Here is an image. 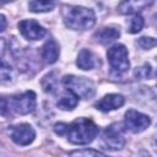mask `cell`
<instances>
[{
  "label": "cell",
  "instance_id": "cell-18",
  "mask_svg": "<svg viewBox=\"0 0 157 157\" xmlns=\"http://www.w3.org/2000/svg\"><path fill=\"white\" fill-rule=\"evenodd\" d=\"M15 81V71L7 64L1 61L0 63V82L1 83H12Z\"/></svg>",
  "mask_w": 157,
  "mask_h": 157
},
{
  "label": "cell",
  "instance_id": "cell-14",
  "mask_svg": "<svg viewBox=\"0 0 157 157\" xmlns=\"http://www.w3.org/2000/svg\"><path fill=\"white\" fill-rule=\"evenodd\" d=\"M120 36V31L119 28L117 27H104V28H101L97 33H96V38L97 40L103 44V45H107V44H110L113 43L114 40H117Z\"/></svg>",
  "mask_w": 157,
  "mask_h": 157
},
{
  "label": "cell",
  "instance_id": "cell-21",
  "mask_svg": "<svg viewBox=\"0 0 157 157\" xmlns=\"http://www.w3.org/2000/svg\"><path fill=\"white\" fill-rule=\"evenodd\" d=\"M136 44L140 48H142L145 50H148V49H151L156 45V39L153 37H141V38L137 39Z\"/></svg>",
  "mask_w": 157,
  "mask_h": 157
},
{
  "label": "cell",
  "instance_id": "cell-9",
  "mask_svg": "<svg viewBox=\"0 0 157 157\" xmlns=\"http://www.w3.org/2000/svg\"><path fill=\"white\" fill-rule=\"evenodd\" d=\"M18 31L28 40H38V39H42L47 34L45 28L42 25H39L36 20L20 21L18 22Z\"/></svg>",
  "mask_w": 157,
  "mask_h": 157
},
{
  "label": "cell",
  "instance_id": "cell-1",
  "mask_svg": "<svg viewBox=\"0 0 157 157\" xmlns=\"http://www.w3.org/2000/svg\"><path fill=\"white\" fill-rule=\"evenodd\" d=\"M54 131L58 135H65L71 144L87 145L94 140L98 134V126L87 118H78L70 124L56 123Z\"/></svg>",
  "mask_w": 157,
  "mask_h": 157
},
{
  "label": "cell",
  "instance_id": "cell-20",
  "mask_svg": "<svg viewBox=\"0 0 157 157\" xmlns=\"http://www.w3.org/2000/svg\"><path fill=\"white\" fill-rule=\"evenodd\" d=\"M144 27V18L140 15H135L129 23V32L130 33H137Z\"/></svg>",
  "mask_w": 157,
  "mask_h": 157
},
{
  "label": "cell",
  "instance_id": "cell-10",
  "mask_svg": "<svg viewBox=\"0 0 157 157\" xmlns=\"http://www.w3.org/2000/svg\"><path fill=\"white\" fill-rule=\"evenodd\" d=\"M125 103V97L119 93H109L102 97L94 107L101 112H112L115 109H119Z\"/></svg>",
  "mask_w": 157,
  "mask_h": 157
},
{
  "label": "cell",
  "instance_id": "cell-7",
  "mask_svg": "<svg viewBox=\"0 0 157 157\" xmlns=\"http://www.w3.org/2000/svg\"><path fill=\"white\" fill-rule=\"evenodd\" d=\"M150 125H151L150 117L141 112H137L135 109H129L124 114V126L134 134L145 131Z\"/></svg>",
  "mask_w": 157,
  "mask_h": 157
},
{
  "label": "cell",
  "instance_id": "cell-27",
  "mask_svg": "<svg viewBox=\"0 0 157 157\" xmlns=\"http://www.w3.org/2000/svg\"><path fill=\"white\" fill-rule=\"evenodd\" d=\"M0 153H1V145H0Z\"/></svg>",
  "mask_w": 157,
  "mask_h": 157
},
{
  "label": "cell",
  "instance_id": "cell-15",
  "mask_svg": "<svg viewBox=\"0 0 157 157\" xmlns=\"http://www.w3.org/2000/svg\"><path fill=\"white\" fill-rule=\"evenodd\" d=\"M77 103H78V97L74 94L71 91L66 90V92H64L61 97L58 99L56 105L61 110H72L77 105Z\"/></svg>",
  "mask_w": 157,
  "mask_h": 157
},
{
  "label": "cell",
  "instance_id": "cell-22",
  "mask_svg": "<svg viewBox=\"0 0 157 157\" xmlns=\"http://www.w3.org/2000/svg\"><path fill=\"white\" fill-rule=\"evenodd\" d=\"M11 112L10 109V103H9V98H6L5 96H0V115H9V113Z\"/></svg>",
  "mask_w": 157,
  "mask_h": 157
},
{
  "label": "cell",
  "instance_id": "cell-23",
  "mask_svg": "<svg viewBox=\"0 0 157 157\" xmlns=\"http://www.w3.org/2000/svg\"><path fill=\"white\" fill-rule=\"evenodd\" d=\"M70 155H74V156H103L104 153L103 152H99V151H96V150H77V151H72L70 152Z\"/></svg>",
  "mask_w": 157,
  "mask_h": 157
},
{
  "label": "cell",
  "instance_id": "cell-25",
  "mask_svg": "<svg viewBox=\"0 0 157 157\" xmlns=\"http://www.w3.org/2000/svg\"><path fill=\"white\" fill-rule=\"evenodd\" d=\"M5 48H6V42L4 38H0V56H2L4 52H5Z\"/></svg>",
  "mask_w": 157,
  "mask_h": 157
},
{
  "label": "cell",
  "instance_id": "cell-11",
  "mask_svg": "<svg viewBox=\"0 0 157 157\" xmlns=\"http://www.w3.org/2000/svg\"><path fill=\"white\" fill-rule=\"evenodd\" d=\"M153 2L155 0H123L118 5V11L121 15H132L151 6Z\"/></svg>",
  "mask_w": 157,
  "mask_h": 157
},
{
  "label": "cell",
  "instance_id": "cell-24",
  "mask_svg": "<svg viewBox=\"0 0 157 157\" xmlns=\"http://www.w3.org/2000/svg\"><path fill=\"white\" fill-rule=\"evenodd\" d=\"M6 27H7L6 17H5L4 15H1V13H0V32L5 31V29H6Z\"/></svg>",
  "mask_w": 157,
  "mask_h": 157
},
{
  "label": "cell",
  "instance_id": "cell-19",
  "mask_svg": "<svg viewBox=\"0 0 157 157\" xmlns=\"http://www.w3.org/2000/svg\"><path fill=\"white\" fill-rule=\"evenodd\" d=\"M134 75L136 78H150L152 76V66L146 63L142 66L136 67L134 71Z\"/></svg>",
  "mask_w": 157,
  "mask_h": 157
},
{
  "label": "cell",
  "instance_id": "cell-4",
  "mask_svg": "<svg viewBox=\"0 0 157 157\" xmlns=\"http://www.w3.org/2000/svg\"><path fill=\"white\" fill-rule=\"evenodd\" d=\"M107 58L112 70L117 74H124L129 70V54L128 49L123 44H114L107 52Z\"/></svg>",
  "mask_w": 157,
  "mask_h": 157
},
{
  "label": "cell",
  "instance_id": "cell-8",
  "mask_svg": "<svg viewBox=\"0 0 157 157\" xmlns=\"http://www.w3.org/2000/svg\"><path fill=\"white\" fill-rule=\"evenodd\" d=\"M9 132H10L11 140L16 145H20V146H27V145L32 144L36 139L34 129L27 123H22V124L10 126Z\"/></svg>",
  "mask_w": 157,
  "mask_h": 157
},
{
  "label": "cell",
  "instance_id": "cell-26",
  "mask_svg": "<svg viewBox=\"0 0 157 157\" xmlns=\"http://www.w3.org/2000/svg\"><path fill=\"white\" fill-rule=\"evenodd\" d=\"M12 1H15V0H0L1 4H7V2H12Z\"/></svg>",
  "mask_w": 157,
  "mask_h": 157
},
{
  "label": "cell",
  "instance_id": "cell-17",
  "mask_svg": "<svg viewBox=\"0 0 157 157\" xmlns=\"http://www.w3.org/2000/svg\"><path fill=\"white\" fill-rule=\"evenodd\" d=\"M40 83H42L43 91L47 93L53 94L58 91V78L55 76V72H49L45 76H43Z\"/></svg>",
  "mask_w": 157,
  "mask_h": 157
},
{
  "label": "cell",
  "instance_id": "cell-12",
  "mask_svg": "<svg viewBox=\"0 0 157 157\" xmlns=\"http://www.w3.org/2000/svg\"><path fill=\"white\" fill-rule=\"evenodd\" d=\"M59 54H60V48H59V44L54 39L47 40L44 45L42 47L40 56L45 64H54L58 60Z\"/></svg>",
  "mask_w": 157,
  "mask_h": 157
},
{
  "label": "cell",
  "instance_id": "cell-5",
  "mask_svg": "<svg viewBox=\"0 0 157 157\" xmlns=\"http://www.w3.org/2000/svg\"><path fill=\"white\" fill-rule=\"evenodd\" d=\"M102 141L105 148L108 150H112V151L121 150L126 142L123 125L119 123H113L108 128H105V130L103 131Z\"/></svg>",
  "mask_w": 157,
  "mask_h": 157
},
{
  "label": "cell",
  "instance_id": "cell-16",
  "mask_svg": "<svg viewBox=\"0 0 157 157\" xmlns=\"http://www.w3.org/2000/svg\"><path fill=\"white\" fill-rule=\"evenodd\" d=\"M28 7L32 12H48L55 7V0H31Z\"/></svg>",
  "mask_w": 157,
  "mask_h": 157
},
{
  "label": "cell",
  "instance_id": "cell-13",
  "mask_svg": "<svg viewBox=\"0 0 157 157\" xmlns=\"http://www.w3.org/2000/svg\"><path fill=\"white\" fill-rule=\"evenodd\" d=\"M76 65L82 70H92L99 65V61L90 49H82L77 55Z\"/></svg>",
  "mask_w": 157,
  "mask_h": 157
},
{
  "label": "cell",
  "instance_id": "cell-3",
  "mask_svg": "<svg viewBox=\"0 0 157 157\" xmlns=\"http://www.w3.org/2000/svg\"><path fill=\"white\" fill-rule=\"evenodd\" d=\"M63 83L66 90L71 91L80 98H91L94 96L96 86L92 80L76 75H65L63 77Z\"/></svg>",
  "mask_w": 157,
  "mask_h": 157
},
{
  "label": "cell",
  "instance_id": "cell-6",
  "mask_svg": "<svg viewBox=\"0 0 157 157\" xmlns=\"http://www.w3.org/2000/svg\"><path fill=\"white\" fill-rule=\"evenodd\" d=\"M9 103L10 109L17 114H29L36 108V93L33 91H26L21 94H15L9 98Z\"/></svg>",
  "mask_w": 157,
  "mask_h": 157
},
{
  "label": "cell",
  "instance_id": "cell-2",
  "mask_svg": "<svg viewBox=\"0 0 157 157\" xmlns=\"http://www.w3.org/2000/svg\"><path fill=\"white\" fill-rule=\"evenodd\" d=\"M61 17L65 26L74 31H86L92 28L96 23L94 11L92 9L77 5L63 6Z\"/></svg>",
  "mask_w": 157,
  "mask_h": 157
}]
</instances>
